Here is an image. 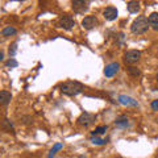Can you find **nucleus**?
Here are the masks:
<instances>
[{
    "mask_svg": "<svg viewBox=\"0 0 158 158\" xmlns=\"http://www.w3.org/2000/svg\"><path fill=\"white\" fill-rule=\"evenodd\" d=\"M59 88H61V92L65 94L67 96H77L79 94L83 92L85 86L79 82H75V81H67L65 83H62Z\"/></svg>",
    "mask_w": 158,
    "mask_h": 158,
    "instance_id": "obj_1",
    "label": "nucleus"
},
{
    "mask_svg": "<svg viewBox=\"0 0 158 158\" xmlns=\"http://www.w3.org/2000/svg\"><path fill=\"white\" fill-rule=\"evenodd\" d=\"M149 27H150L149 21H148V19L145 16H138L137 19H135V21L132 23L131 31L135 34H144L148 32Z\"/></svg>",
    "mask_w": 158,
    "mask_h": 158,
    "instance_id": "obj_2",
    "label": "nucleus"
},
{
    "mask_svg": "<svg viewBox=\"0 0 158 158\" xmlns=\"http://www.w3.org/2000/svg\"><path fill=\"white\" fill-rule=\"evenodd\" d=\"M141 58V52L140 50H128L124 56V61L128 65H133V63H137Z\"/></svg>",
    "mask_w": 158,
    "mask_h": 158,
    "instance_id": "obj_3",
    "label": "nucleus"
},
{
    "mask_svg": "<svg viewBox=\"0 0 158 158\" xmlns=\"http://www.w3.org/2000/svg\"><path fill=\"white\" fill-rule=\"evenodd\" d=\"M95 120H96V116L94 115V113L85 112V113H82V115L78 117V124L82 125V127H88V125H91Z\"/></svg>",
    "mask_w": 158,
    "mask_h": 158,
    "instance_id": "obj_4",
    "label": "nucleus"
},
{
    "mask_svg": "<svg viewBox=\"0 0 158 158\" xmlns=\"http://www.w3.org/2000/svg\"><path fill=\"white\" fill-rule=\"evenodd\" d=\"M58 27L62 29H66V31H70L75 27V20H74L71 16H63L59 19L58 21Z\"/></svg>",
    "mask_w": 158,
    "mask_h": 158,
    "instance_id": "obj_5",
    "label": "nucleus"
},
{
    "mask_svg": "<svg viewBox=\"0 0 158 158\" xmlns=\"http://www.w3.org/2000/svg\"><path fill=\"white\" fill-rule=\"evenodd\" d=\"M88 2H83V0H75L73 2V9L77 13H85L88 11Z\"/></svg>",
    "mask_w": 158,
    "mask_h": 158,
    "instance_id": "obj_6",
    "label": "nucleus"
},
{
    "mask_svg": "<svg viewBox=\"0 0 158 158\" xmlns=\"http://www.w3.org/2000/svg\"><path fill=\"white\" fill-rule=\"evenodd\" d=\"M98 25V19L96 16H86L85 19L82 20V27L90 31V29H94Z\"/></svg>",
    "mask_w": 158,
    "mask_h": 158,
    "instance_id": "obj_7",
    "label": "nucleus"
},
{
    "mask_svg": "<svg viewBox=\"0 0 158 158\" xmlns=\"http://www.w3.org/2000/svg\"><path fill=\"white\" fill-rule=\"evenodd\" d=\"M118 103L123 104V106H127V107H138L137 100H135L133 98L128 96V95H120L118 96Z\"/></svg>",
    "mask_w": 158,
    "mask_h": 158,
    "instance_id": "obj_8",
    "label": "nucleus"
},
{
    "mask_svg": "<svg viewBox=\"0 0 158 158\" xmlns=\"http://www.w3.org/2000/svg\"><path fill=\"white\" fill-rule=\"evenodd\" d=\"M118 69H120V65H118L117 62H112V63H110V65L106 66V69H104V75L107 78H112L118 71Z\"/></svg>",
    "mask_w": 158,
    "mask_h": 158,
    "instance_id": "obj_9",
    "label": "nucleus"
},
{
    "mask_svg": "<svg viewBox=\"0 0 158 158\" xmlns=\"http://www.w3.org/2000/svg\"><path fill=\"white\" fill-rule=\"evenodd\" d=\"M103 16H104L106 20H108V21H113V20H116L117 17V9L115 7H107L104 9V12H103Z\"/></svg>",
    "mask_w": 158,
    "mask_h": 158,
    "instance_id": "obj_10",
    "label": "nucleus"
},
{
    "mask_svg": "<svg viewBox=\"0 0 158 158\" xmlns=\"http://www.w3.org/2000/svg\"><path fill=\"white\" fill-rule=\"evenodd\" d=\"M148 21H149V25L158 32V12H153L150 13V16L148 17Z\"/></svg>",
    "mask_w": 158,
    "mask_h": 158,
    "instance_id": "obj_11",
    "label": "nucleus"
},
{
    "mask_svg": "<svg viewBox=\"0 0 158 158\" xmlns=\"http://www.w3.org/2000/svg\"><path fill=\"white\" fill-rule=\"evenodd\" d=\"M11 99H12V94L11 92H8L6 90H3L2 92H0V103H2L3 106H7L9 102H11Z\"/></svg>",
    "mask_w": 158,
    "mask_h": 158,
    "instance_id": "obj_12",
    "label": "nucleus"
},
{
    "mask_svg": "<svg viewBox=\"0 0 158 158\" xmlns=\"http://www.w3.org/2000/svg\"><path fill=\"white\" fill-rule=\"evenodd\" d=\"M127 8L131 13H137L140 11V2H136V0H132V2L127 3Z\"/></svg>",
    "mask_w": 158,
    "mask_h": 158,
    "instance_id": "obj_13",
    "label": "nucleus"
},
{
    "mask_svg": "<svg viewBox=\"0 0 158 158\" xmlns=\"http://www.w3.org/2000/svg\"><path fill=\"white\" fill-rule=\"evenodd\" d=\"M128 117L125 115H121V116H118L116 120H115V125L118 127V128H125L128 125Z\"/></svg>",
    "mask_w": 158,
    "mask_h": 158,
    "instance_id": "obj_14",
    "label": "nucleus"
},
{
    "mask_svg": "<svg viewBox=\"0 0 158 158\" xmlns=\"http://www.w3.org/2000/svg\"><path fill=\"white\" fill-rule=\"evenodd\" d=\"M17 33V31L13 27H6L2 31V34L4 37H9V36H13V34H16Z\"/></svg>",
    "mask_w": 158,
    "mask_h": 158,
    "instance_id": "obj_15",
    "label": "nucleus"
},
{
    "mask_svg": "<svg viewBox=\"0 0 158 158\" xmlns=\"http://www.w3.org/2000/svg\"><path fill=\"white\" fill-rule=\"evenodd\" d=\"M107 129H108L107 125H100V127H98L95 131H92L91 135H92V137H98L99 135H103V133H106Z\"/></svg>",
    "mask_w": 158,
    "mask_h": 158,
    "instance_id": "obj_16",
    "label": "nucleus"
},
{
    "mask_svg": "<svg viewBox=\"0 0 158 158\" xmlns=\"http://www.w3.org/2000/svg\"><path fill=\"white\" fill-rule=\"evenodd\" d=\"M3 129L8 131V132H13V125L11 124V121H9L8 118H4L3 120Z\"/></svg>",
    "mask_w": 158,
    "mask_h": 158,
    "instance_id": "obj_17",
    "label": "nucleus"
},
{
    "mask_svg": "<svg viewBox=\"0 0 158 158\" xmlns=\"http://www.w3.org/2000/svg\"><path fill=\"white\" fill-rule=\"evenodd\" d=\"M128 73H129L132 77H138V75L141 74L140 69H137V67H135V66H129V67H128Z\"/></svg>",
    "mask_w": 158,
    "mask_h": 158,
    "instance_id": "obj_18",
    "label": "nucleus"
},
{
    "mask_svg": "<svg viewBox=\"0 0 158 158\" xmlns=\"http://www.w3.org/2000/svg\"><path fill=\"white\" fill-rule=\"evenodd\" d=\"M62 144H61V142H58V144H56V145H54L53 146V149L50 150V154H49V158H53L54 157V154H56V152L57 150H59V149H62Z\"/></svg>",
    "mask_w": 158,
    "mask_h": 158,
    "instance_id": "obj_19",
    "label": "nucleus"
},
{
    "mask_svg": "<svg viewBox=\"0 0 158 158\" xmlns=\"http://www.w3.org/2000/svg\"><path fill=\"white\" fill-rule=\"evenodd\" d=\"M91 142L94 145H103V144H107V140H103V138H99V137H92Z\"/></svg>",
    "mask_w": 158,
    "mask_h": 158,
    "instance_id": "obj_20",
    "label": "nucleus"
},
{
    "mask_svg": "<svg viewBox=\"0 0 158 158\" xmlns=\"http://www.w3.org/2000/svg\"><path fill=\"white\" fill-rule=\"evenodd\" d=\"M7 66H9V67H16V66H17V62L15 61L13 58H11V59H9V61L7 62Z\"/></svg>",
    "mask_w": 158,
    "mask_h": 158,
    "instance_id": "obj_21",
    "label": "nucleus"
},
{
    "mask_svg": "<svg viewBox=\"0 0 158 158\" xmlns=\"http://www.w3.org/2000/svg\"><path fill=\"white\" fill-rule=\"evenodd\" d=\"M150 106H152V108H153L154 111H158V99H156V100H153Z\"/></svg>",
    "mask_w": 158,
    "mask_h": 158,
    "instance_id": "obj_22",
    "label": "nucleus"
},
{
    "mask_svg": "<svg viewBox=\"0 0 158 158\" xmlns=\"http://www.w3.org/2000/svg\"><path fill=\"white\" fill-rule=\"evenodd\" d=\"M9 53H11L12 56L16 53V44H13V45H12V50H9Z\"/></svg>",
    "mask_w": 158,
    "mask_h": 158,
    "instance_id": "obj_23",
    "label": "nucleus"
},
{
    "mask_svg": "<svg viewBox=\"0 0 158 158\" xmlns=\"http://www.w3.org/2000/svg\"><path fill=\"white\" fill-rule=\"evenodd\" d=\"M0 59H2V61L4 59V52H2V53H0Z\"/></svg>",
    "mask_w": 158,
    "mask_h": 158,
    "instance_id": "obj_24",
    "label": "nucleus"
},
{
    "mask_svg": "<svg viewBox=\"0 0 158 158\" xmlns=\"http://www.w3.org/2000/svg\"><path fill=\"white\" fill-rule=\"evenodd\" d=\"M157 81H158V73H157Z\"/></svg>",
    "mask_w": 158,
    "mask_h": 158,
    "instance_id": "obj_25",
    "label": "nucleus"
},
{
    "mask_svg": "<svg viewBox=\"0 0 158 158\" xmlns=\"http://www.w3.org/2000/svg\"><path fill=\"white\" fill-rule=\"evenodd\" d=\"M120 158H121V157H120Z\"/></svg>",
    "mask_w": 158,
    "mask_h": 158,
    "instance_id": "obj_26",
    "label": "nucleus"
}]
</instances>
